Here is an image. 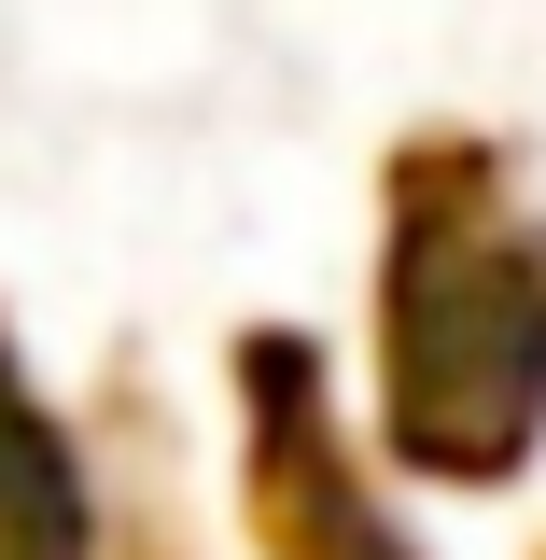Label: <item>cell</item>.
<instances>
[{
  "mask_svg": "<svg viewBox=\"0 0 546 560\" xmlns=\"http://www.w3.org/2000/svg\"><path fill=\"white\" fill-rule=\"evenodd\" d=\"M379 448L449 490H504L546 448V224L504 197V154L463 127L393 154Z\"/></svg>",
  "mask_w": 546,
  "mask_h": 560,
  "instance_id": "obj_1",
  "label": "cell"
},
{
  "mask_svg": "<svg viewBox=\"0 0 546 560\" xmlns=\"http://www.w3.org/2000/svg\"><path fill=\"white\" fill-rule=\"evenodd\" d=\"M239 420H253V518L267 560H407V533L379 518L364 463L323 420V350L309 337H239Z\"/></svg>",
  "mask_w": 546,
  "mask_h": 560,
  "instance_id": "obj_2",
  "label": "cell"
},
{
  "mask_svg": "<svg viewBox=\"0 0 546 560\" xmlns=\"http://www.w3.org/2000/svg\"><path fill=\"white\" fill-rule=\"evenodd\" d=\"M0 560H98V490L70 420L28 393V364L0 337Z\"/></svg>",
  "mask_w": 546,
  "mask_h": 560,
  "instance_id": "obj_3",
  "label": "cell"
}]
</instances>
